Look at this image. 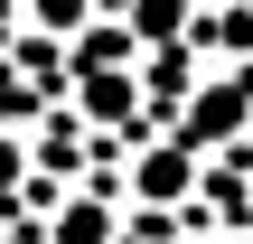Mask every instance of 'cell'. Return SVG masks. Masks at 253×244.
I'll use <instances>...</instances> for the list:
<instances>
[{"label": "cell", "mask_w": 253, "mask_h": 244, "mask_svg": "<svg viewBox=\"0 0 253 244\" xmlns=\"http://www.w3.org/2000/svg\"><path fill=\"white\" fill-rule=\"evenodd\" d=\"M56 244H113V207L103 197H66L56 207Z\"/></svg>", "instance_id": "3"}, {"label": "cell", "mask_w": 253, "mask_h": 244, "mask_svg": "<svg viewBox=\"0 0 253 244\" xmlns=\"http://www.w3.org/2000/svg\"><path fill=\"white\" fill-rule=\"evenodd\" d=\"M141 28H150V38H169V28H178V0H141Z\"/></svg>", "instance_id": "6"}, {"label": "cell", "mask_w": 253, "mask_h": 244, "mask_svg": "<svg viewBox=\"0 0 253 244\" xmlns=\"http://www.w3.org/2000/svg\"><path fill=\"white\" fill-rule=\"evenodd\" d=\"M197 188V150L188 141H150V150H131V197L141 207H178Z\"/></svg>", "instance_id": "1"}, {"label": "cell", "mask_w": 253, "mask_h": 244, "mask_svg": "<svg viewBox=\"0 0 253 244\" xmlns=\"http://www.w3.org/2000/svg\"><path fill=\"white\" fill-rule=\"evenodd\" d=\"M28 9H38V19H47V28H66V38H75V28H84V19H94V0H28Z\"/></svg>", "instance_id": "5"}, {"label": "cell", "mask_w": 253, "mask_h": 244, "mask_svg": "<svg viewBox=\"0 0 253 244\" xmlns=\"http://www.w3.org/2000/svg\"><path fill=\"white\" fill-rule=\"evenodd\" d=\"M84 113H94L103 132H122V113H141V94H131V75H94V85H84Z\"/></svg>", "instance_id": "4"}, {"label": "cell", "mask_w": 253, "mask_h": 244, "mask_svg": "<svg viewBox=\"0 0 253 244\" xmlns=\"http://www.w3.org/2000/svg\"><path fill=\"white\" fill-rule=\"evenodd\" d=\"M235 122H244V85H216V94H197V103H188V150H197V141H225Z\"/></svg>", "instance_id": "2"}, {"label": "cell", "mask_w": 253, "mask_h": 244, "mask_svg": "<svg viewBox=\"0 0 253 244\" xmlns=\"http://www.w3.org/2000/svg\"><path fill=\"white\" fill-rule=\"evenodd\" d=\"M19 160H28V150H19V141L0 132V188H19Z\"/></svg>", "instance_id": "7"}]
</instances>
